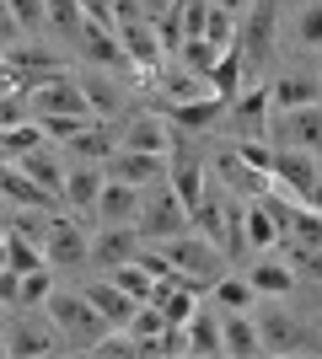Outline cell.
I'll return each instance as SVG.
<instances>
[{"instance_id":"cell-1","label":"cell","mask_w":322,"mask_h":359,"mask_svg":"<svg viewBox=\"0 0 322 359\" xmlns=\"http://www.w3.org/2000/svg\"><path fill=\"white\" fill-rule=\"evenodd\" d=\"M48 306V316H54V327L65 332V338H70V344H86V348H97L107 338V327H113V322H107L102 311H97L92 306V295H86V290H54V295L43 300Z\"/></svg>"},{"instance_id":"cell-2","label":"cell","mask_w":322,"mask_h":359,"mask_svg":"<svg viewBox=\"0 0 322 359\" xmlns=\"http://www.w3.org/2000/svg\"><path fill=\"white\" fill-rule=\"evenodd\" d=\"M188 225H194V210H188L183 198L172 194V182H167V188H151L145 210H140V236H151V241H172V236H183Z\"/></svg>"},{"instance_id":"cell-3","label":"cell","mask_w":322,"mask_h":359,"mask_svg":"<svg viewBox=\"0 0 322 359\" xmlns=\"http://www.w3.org/2000/svg\"><path fill=\"white\" fill-rule=\"evenodd\" d=\"M274 27H279V6L274 0H253V16L242 27V54H247V81H258L263 65H269V48H274Z\"/></svg>"},{"instance_id":"cell-4","label":"cell","mask_w":322,"mask_h":359,"mask_svg":"<svg viewBox=\"0 0 322 359\" xmlns=\"http://www.w3.org/2000/svg\"><path fill=\"white\" fill-rule=\"evenodd\" d=\"M269 140H274L279 150H307V156H317L322 150V102L279 113L274 129H269Z\"/></svg>"},{"instance_id":"cell-5","label":"cell","mask_w":322,"mask_h":359,"mask_svg":"<svg viewBox=\"0 0 322 359\" xmlns=\"http://www.w3.org/2000/svg\"><path fill=\"white\" fill-rule=\"evenodd\" d=\"M48 113H70V118H97L92 97L81 91V81H70V75H54V81H43V86L32 91V118H48Z\"/></svg>"},{"instance_id":"cell-6","label":"cell","mask_w":322,"mask_h":359,"mask_svg":"<svg viewBox=\"0 0 322 359\" xmlns=\"http://www.w3.org/2000/svg\"><path fill=\"white\" fill-rule=\"evenodd\" d=\"M119 43H123V54H129V65H135V70H145L151 81L161 75L167 48H161V32H156V22H145V16H135V22H119Z\"/></svg>"},{"instance_id":"cell-7","label":"cell","mask_w":322,"mask_h":359,"mask_svg":"<svg viewBox=\"0 0 322 359\" xmlns=\"http://www.w3.org/2000/svg\"><path fill=\"white\" fill-rule=\"evenodd\" d=\"M113 182H129V188H156V182L167 177V156H156V150H113V161L102 166Z\"/></svg>"},{"instance_id":"cell-8","label":"cell","mask_w":322,"mask_h":359,"mask_svg":"<svg viewBox=\"0 0 322 359\" xmlns=\"http://www.w3.org/2000/svg\"><path fill=\"white\" fill-rule=\"evenodd\" d=\"M0 194H6V210H38V215H48V210H60V204H65V198H54L38 177H27L16 161H6V172H0Z\"/></svg>"},{"instance_id":"cell-9","label":"cell","mask_w":322,"mask_h":359,"mask_svg":"<svg viewBox=\"0 0 322 359\" xmlns=\"http://www.w3.org/2000/svg\"><path fill=\"white\" fill-rule=\"evenodd\" d=\"M48 263L54 269H81V263H92V241H86V220H54L48 225Z\"/></svg>"},{"instance_id":"cell-10","label":"cell","mask_w":322,"mask_h":359,"mask_svg":"<svg viewBox=\"0 0 322 359\" xmlns=\"http://www.w3.org/2000/svg\"><path fill=\"white\" fill-rule=\"evenodd\" d=\"M269 107H274V102H269V86H263V81H247V91L231 102L226 118L236 123V135H242V140H269Z\"/></svg>"},{"instance_id":"cell-11","label":"cell","mask_w":322,"mask_h":359,"mask_svg":"<svg viewBox=\"0 0 322 359\" xmlns=\"http://www.w3.org/2000/svg\"><path fill=\"white\" fill-rule=\"evenodd\" d=\"M161 252L172 257V269L199 273V279H210V273L220 269V257H215V241L204 236V231H199V236H188V231H183V236H172L167 247H161Z\"/></svg>"},{"instance_id":"cell-12","label":"cell","mask_w":322,"mask_h":359,"mask_svg":"<svg viewBox=\"0 0 322 359\" xmlns=\"http://www.w3.org/2000/svg\"><path fill=\"white\" fill-rule=\"evenodd\" d=\"M140 231H129V225H107V231H97V241H92V263L97 269H119V263H135L140 252H145V247H140Z\"/></svg>"},{"instance_id":"cell-13","label":"cell","mask_w":322,"mask_h":359,"mask_svg":"<svg viewBox=\"0 0 322 359\" xmlns=\"http://www.w3.org/2000/svg\"><path fill=\"white\" fill-rule=\"evenodd\" d=\"M269 177H274L279 188H290L295 198H307L311 188H317V182H322L307 150H279V145H274V166H269Z\"/></svg>"},{"instance_id":"cell-14","label":"cell","mask_w":322,"mask_h":359,"mask_svg":"<svg viewBox=\"0 0 322 359\" xmlns=\"http://www.w3.org/2000/svg\"><path fill=\"white\" fill-rule=\"evenodd\" d=\"M102 188H107V172H102V166L76 161V166H70V182H65V198H70V210H76V215H86V220H92Z\"/></svg>"},{"instance_id":"cell-15","label":"cell","mask_w":322,"mask_h":359,"mask_svg":"<svg viewBox=\"0 0 322 359\" xmlns=\"http://www.w3.org/2000/svg\"><path fill=\"white\" fill-rule=\"evenodd\" d=\"M140 194H145V188H129V182H113V177H107V188H102V198H97V220H102V225H123V220H135V215L140 210H145V198H140Z\"/></svg>"},{"instance_id":"cell-16","label":"cell","mask_w":322,"mask_h":359,"mask_svg":"<svg viewBox=\"0 0 322 359\" xmlns=\"http://www.w3.org/2000/svg\"><path fill=\"white\" fill-rule=\"evenodd\" d=\"M16 166H22L27 177H38V182H43V188H48V194H54V198H65V182H70V166H65L60 156L48 150V140H43V145H38V150H27V156H22V161H16ZM65 204H70V198H65Z\"/></svg>"},{"instance_id":"cell-17","label":"cell","mask_w":322,"mask_h":359,"mask_svg":"<svg viewBox=\"0 0 322 359\" xmlns=\"http://www.w3.org/2000/svg\"><path fill=\"white\" fill-rule=\"evenodd\" d=\"M86 295H92V306L113 322V327H129V316L140 311V300L129 295L119 279H97V285H86Z\"/></svg>"},{"instance_id":"cell-18","label":"cell","mask_w":322,"mask_h":359,"mask_svg":"<svg viewBox=\"0 0 322 359\" xmlns=\"http://www.w3.org/2000/svg\"><path fill=\"white\" fill-rule=\"evenodd\" d=\"M65 332L60 327H32V322H16L6 327V359H27V354H54Z\"/></svg>"},{"instance_id":"cell-19","label":"cell","mask_w":322,"mask_h":359,"mask_svg":"<svg viewBox=\"0 0 322 359\" xmlns=\"http://www.w3.org/2000/svg\"><path fill=\"white\" fill-rule=\"evenodd\" d=\"M0 252H6V263H11L16 273H38V269H48V247H43V241H32L22 225H6Z\"/></svg>"},{"instance_id":"cell-20","label":"cell","mask_w":322,"mask_h":359,"mask_svg":"<svg viewBox=\"0 0 322 359\" xmlns=\"http://www.w3.org/2000/svg\"><path fill=\"white\" fill-rule=\"evenodd\" d=\"M119 129H113V123H102L97 118L92 129H81L76 140H70V156H76V161H92V166H107L113 161V145H119Z\"/></svg>"},{"instance_id":"cell-21","label":"cell","mask_w":322,"mask_h":359,"mask_svg":"<svg viewBox=\"0 0 322 359\" xmlns=\"http://www.w3.org/2000/svg\"><path fill=\"white\" fill-rule=\"evenodd\" d=\"M194 231H204V236L215 241V247H226V231H231V188L226 194H204L199 210H194Z\"/></svg>"},{"instance_id":"cell-22","label":"cell","mask_w":322,"mask_h":359,"mask_svg":"<svg viewBox=\"0 0 322 359\" xmlns=\"http://www.w3.org/2000/svg\"><path fill=\"white\" fill-rule=\"evenodd\" d=\"M263 332V348H279V354H295V348H311V327H301V322H290V316L269 311L258 322Z\"/></svg>"},{"instance_id":"cell-23","label":"cell","mask_w":322,"mask_h":359,"mask_svg":"<svg viewBox=\"0 0 322 359\" xmlns=\"http://www.w3.org/2000/svg\"><path fill=\"white\" fill-rule=\"evenodd\" d=\"M220 113H231V102L215 91V97H199V102H172L167 123H177V129H210V123H220Z\"/></svg>"},{"instance_id":"cell-24","label":"cell","mask_w":322,"mask_h":359,"mask_svg":"<svg viewBox=\"0 0 322 359\" xmlns=\"http://www.w3.org/2000/svg\"><path fill=\"white\" fill-rule=\"evenodd\" d=\"M167 182H172V194L183 198L188 210H199V198L210 194V188H204V166L194 161V156H183V150H177V161L167 166Z\"/></svg>"},{"instance_id":"cell-25","label":"cell","mask_w":322,"mask_h":359,"mask_svg":"<svg viewBox=\"0 0 322 359\" xmlns=\"http://www.w3.org/2000/svg\"><path fill=\"white\" fill-rule=\"evenodd\" d=\"M317 81H311V75H301V70H295V75H279V81H274V86H269V102H274V113H290V107H311V102H317Z\"/></svg>"},{"instance_id":"cell-26","label":"cell","mask_w":322,"mask_h":359,"mask_svg":"<svg viewBox=\"0 0 322 359\" xmlns=\"http://www.w3.org/2000/svg\"><path fill=\"white\" fill-rule=\"evenodd\" d=\"M81 54H86L92 65H102V70L129 65V54H123V43H119V32H113V27H92V22H86V32H81Z\"/></svg>"},{"instance_id":"cell-27","label":"cell","mask_w":322,"mask_h":359,"mask_svg":"<svg viewBox=\"0 0 322 359\" xmlns=\"http://www.w3.org/2000/svg\"><path fill=\"white\" fill-rule=\"evenodd\" d=\"M210 86L220 91L226 102H236V97H242V91H247V54H242V43L220 54V65H215V70H210Z\"/></svg>"},{"instance_id":"cell-28","label":"cell","mask_w":322,"mask_h":359,"mask_svg":"<svg viewBox=\"0 0 322 359\" xmlns=\"http://www.w3.org/2000/svg\"><path fill=\"white\" fill-rule=\"evenodd\" d=\"M226 354H236V359H253V354H263V332H258V322H247L242 311H226Z\"/></svg>"},{"instance_id":"cell-29","label":"cell","mask_w":322,"mask_h":359,"mask_svg":"<svg viewBox=\"0 0 322 359\" xmlns=\"http://www.w3.org/2000/svg\"><path fill=\"white\" fill-rule=\"evenodd\" d=\"M247 279H253L258 295H290V290H295V269H290V263H274V257H258Z\"/></svg>"},{"instance_id":"cell-30","label":"cell","mask_w":322,"mask_h":359,"mask_svg":"<svg viewBox=\"0 0 322 359\" xmlns=\"http://www.w3.org/2000/svg\"><path fill=\"white\" fill-rule=\"evenodd\" d=\"M119 135H123V145H129V150H156V156H167V140H172L161 118H129Z\"/></svg>"},{"instance_id":"cell-31","label":"cell","mask_w":322,"mask_h":359,"mask_svg":"<svg viewBox=\"0 0 322 359\" xmlns=\"http://www.w3.org/2000/svg\"><path fill=\"white\" fill-rule=\"evenodd\" d=\"M48 22H54L60 38L81 43V32H86V6H81V0H48Z\"/></svg>"},{"instance_id":"cell-32","label":"cell","mask_w":322,"mask_h":359,"mask_svg":"<svg viewBox=\"0 0 322 359\" xmlns=\"http://www.w3.org/2000/svg\"><path fill=\"white\" fill-rule=\"evenodd\" d=\"M290 43L295 48H322V0H311V6H301L290 16Z\"/></svg>"},{"instance_id":"cell-33","label":"cell","mask_w":322,"mask_h":359,"mask_svg":"<svg viewBox=\"0 0 322 359\" xmlns=\"http://www.w3.org/2000/svg\"><path fill=\"white\" fill-rule=\"evenodd\" d=\"M43 140H48V135H43V123L27 118V123H11V129H6L0 150H6V161H22V156H27V150H38Z\"/></svg>"},{"instance_id":"cell-34","label":"cell","mask_w":322,"mask_h":359,"mask_svg":"<svg viewBox=\"0 0 322 359\" xmlns=\"http://www.w3.org/2000/svg\"><path fill=\"white\" fill-rule=\"evenodd\" d=\"M188 344H194V354H226V327H220L215 316L194 311V322H188Z\"/></svg>"},{"instance_id":"cell-35","label":"cell","mask_w":322,"mask_h":359,"mask_svg":"<svg viewBox=\"0 0 322 359\" xmlns=\"http://www.w3.org/2000/svg\"><path fill=\"white\" fill-rule=\"evenodd\" d=\"M113 279H119V285L129 290L135 300H156V285H161V279H156V273L145 269L140 257H135V263H119V269H113Z\"/></svg>"},{"instance_id":"cell-36","label":"cell","mask_w":322,"mask_h":359,"mask_svg":"<svg viewBox=\"0 0 322 359\" xmlns=\"http://www.w3.org/2000/svg\"><path fill=\"white\" fill-rule=\"evenodd\" d=\"M177 65L210 81V70H215V65H220V48H215L210 38H188V43H183V54H177Z\"/></svg>"},{"instance_id":"cell-37","label":"cell","mask_w":322,"mask_h":359,"mask_svg":"<svg viewBox=\"0 0 322 359\" xmlns=\"http://www.w3.org/2000/svg\"><path fill=\"white\" fill-rule=\"evenodd\" d=\"M129 332H135V344L161 338V332H167V311H161V300H140V311L129 316Z\"/></svg>"},{"instance_id":"cell-38","label":"cell","mask_w":322,"mask_h":359,"mask_svg":"<svg viewBox=\"0 0 322 359\" xmlns=\"http://www.w3.org/2000/svg\"><path fill=\"white\" fill-rule=\"evenodd\" d=\"M204 38H210L220 54H226V48H236V38H242V27H236V11H226V6H210V27H204Z\"/></svg>"},{"instance_id":"cell-39","label":"cell","mask_w":322,"mask_h":359,"mask_svg":"<svg viewBox=\"0 0 322 359\" xmlns=\"http://www.w3.org/2000/svg\"><path fill=\"white\" fill-rule=\"evenodd\" d=\"M253 295H258V290H253V279H220V285H215V300H220L226 311H247V306H253Z\"/></svg>"},{"instance_id":"cell-40","label":"cell","mask_w":322,"mask_h":359,"mask_svg":"<svg viewBox=\"0 0 322 359\" xmlns=\"http://www.w3.org/2000/svg\"><path fill=\"white\" fill-rule=\"evenodd\" d=\"M6 11H11L27 32H38L48 22V0H6Z\"/></svg>"},{"instance_id":"cell-41","label":"cell","mask_w":322,"mask_h":359,"mask_svg":"<svg viewBox=\"0 0 322 359\" xmlns=\"http://www.w3.org/2000/svg\"><path fill=\"white\" fill-rule=\"evenodd\" d=\"M210 6H215V0H183V6H177L188 38H204V27H210Z\"/></svg>"},{"instance_id":"cell-42","label":"cell","mask_w":322,"mask_h":359,"mask_svg":"<svg viewBox=\"0 0 322 359\" xmlns=\"http://www.w3.org/2000/svg\"><path fill=\"white\" fill-rule=\"evenodd\" d=\"M290 231H295V241H307V247H322V215H317V210H295Z\"/></svg>"},{"instance_id":"cell-43","label":"cell","mask_w":322,"mask_h":359,"mask_svg":"<svg viewBox=\"0 0 322 359\" xmlns=\"http://www.w3.org/2000/svg\"><path fill=\"white\" fill-rule=\"evenodd\" d=\"M236 156H242L253 172H269V166H274V145H269V140H242V145H236Z\"/></svg>"},{"instance_id":"cell-44","label":"cell","mask_w":322,"mask_h":359,"mask_svg":"<svg viewBox=\"0 0 322 359\" xmlns=\"http://www.w3.org/2000/svg\"><path fill=\"white\" fill-rule=\"evenodd\" d=\"M48 295H54V279H48V269L22 273V300H16V306H32V300H48Z\"/></svg>"},{"instance_id":"cell-45","label":"cell","mask_w":322,"mask_h":359,"mask_svg":"<svg viewBox=\"0 0 322 359\" xmlns=\"http://www.w3.org/2000/svg\"><path fill=\"white\" fill-rule=\"evenodd\" d=\"M81 91L92 97L97 113H113V91H107V81H81Z\"/></svg>"},{"instance_id":"cell-46","label":"cell","mask_w":322,"mask_h":359,"mask_svg":"<svg viewBox=\"0 0 322 359\" xmlns=\"http://www.w3.org/2000/svg\"><path fill=\"white\" fill-rule=\"evenodd\" d=\"M0 300H6V306H11V300H22V273H16L11 263H6V273H0Z\"/></svg>"},{"instance_id":"cell-47","label":"cell","mask_w":322,"mask_h":359,"mask_svg":"<svg viewBox=\"0 0 322 359\" xmlns=\"http://www.w3.org/2000/svg\"><path fill=\"white\" fill-rule=\"evenodd\" d=\"M177 11V0H140V16L145 22H161V16H172Z\"/></svg>"},{"instance_id":"cell-48","label":"cell","mask_w":322,"mask_h":359,"mask_svg":"<svg viewBox=\"0 0 322 359\" xmlns=\"http://www.w3.org/2000/svg\"><path fill=\"white\" fill-rule=\"evenodd\" d=\"M301 204H307V210H317V215H322V182H317V188H311L307 198H301Z\"/></svg>"},{"instance_id":"cell-49","label":"cell","mask_w":322,"mask_h":359,"mask_svg":"<svg viewBox=\"0 0 322 359\" xmlns=\"http://www.w3.org/2000/svg\"><path fill=\"white\" fill-rule=\"evenodd\" d=\"M215 6H226V11H236V16H242V11H253V0H215Z\"/></svg>"}]
</instances>
